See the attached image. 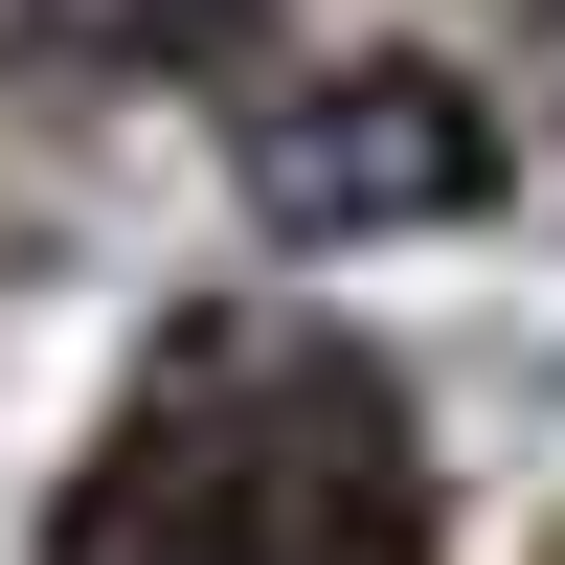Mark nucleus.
Instances as JSON below:
<instances>
[{"mask_svg":"<svg viewBox=\"0 0 565 565\" xmlns=\"http://www.w3.org/2000/svg\"><path fill=\"white\" fill-rule=\"evenodd\" d=\"M68 565H407V430H385L362 362L249 340L114 452Z\"/></svg>","mask_w":565,"mask_h":565,"instance_id":"obj_1","label":"nucleus"},{"mask_svg":"<svg viewBox=\"0 0 565 565\" xmlns=\"http://www.w3.org/2000/svg\"><path fill=\"white\" fill-rule=\"evenodd\" d=\"M249 204L295 226V249H385V226H452L498 204V114L452 68H317L249 114Z\"/></svg>","mask_w":565,"mask_h":565,"instance_id":"obj_2","label":"nucleus"}]
</instances>
